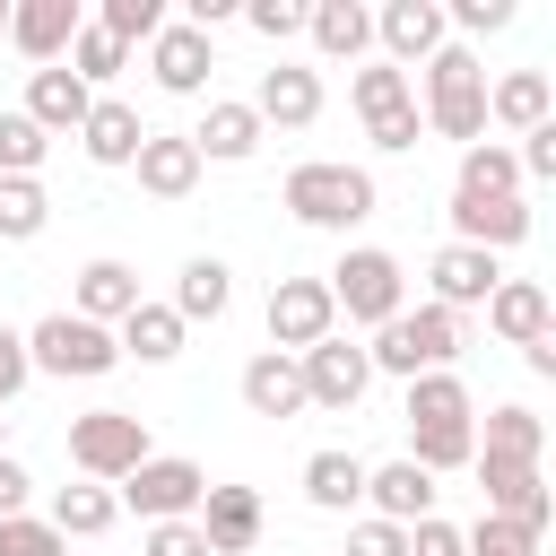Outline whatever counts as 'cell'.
Here are the masks:
<instances>
[{
  "mask_svg": "<svg viewBox=\"0 0 556 556\" xmlns=\"http://www.w3.org/2000/svg\"><path fill=\"white\" fill-rule=\"evenodd\" d=\"M400 417H408V460H417L426 478L469 469V452H478V408H469V382H460V374H417Z\"/></svg>",
  "mask_w": 556,
  "mask_h": 556,
  "instance_id": "obj_1",
  "label": "cell"
},
{
  "mask_svg": "<svg viewBox=\"0 0 556 556\" xmlns=\"http://www.w3.org/2000/svg\"><path fill=\"white\" fill-rule=\"evenodd\" d=\"M278 208H287L295 226H313V235H348V226L374 217V174L313 156V165H295V174L278 182Z\"/></svg>",
  "mask_w": 556,
  "mask_h": 556,
  "instance_id": "obj_2",
  "label": "cell"
},
{
  "mask_svg": "<svg viewBox=\"0 0 556 556\" xmlns=\"http://www.w3.org/2000/svg\"><path fill=\"white\" fill-rule=\"evenodd\" d=\"M426 130H443V139H460V148H478L486 139V61L469 52V43H443L434 61H426Z\"/></svg>",
  "mask_w": 556,
  "mask_h": 556,
  "instance_id": "obj_3",
  "label": "cell"
},
{
  "mask_svg": "<svg viewBox=\"0 0 556 556\" xmlns=\"http://www.w3.org/2000/svg\"><path fill=\"white\" fill-rule=\"evenodd\" d=\"M452 356H460V313H443V304L391 313V321L374 330V348H365V365H374V374H400V382L452 374Z\"/></svg>",
  "mask_w": 556,
  "mask_h": 556,
  "instance_id": "obj_4",
  "label": "cell"
},
{
  "mask_svg": "<svg viewBox=\"0 0 556 556\" xmlns=\"http://www.w3.org/2000/svg\"><path fill=\"white\" fill-rule=\"evenodd\" d=\"M321 287H330V313H348V321H365V330H382L391 313H408V278H400V261H391L382 243L339 252V269H330Z\"/></svg>",
  "mask_w": 556,
  "mask_h": 556,
  "instance_id": "obj_5",
  "label": "cell"
},
{
  "mask_svg": "<svg viewBox=\"0 0 556 556\" xmlns=\"http://www.w3.org/2000/svg\"><path fill=\"white\" fill-rule=\"evenodd\" d=\"M26 365H35V374H61V382H96V374L122 365V348H113V330H96V321H78V313H43V321L26 330Z\"/></svg>",
  "mask_w": 556,
  "mask_h": 556,
  "instance_id": "obj_6",
  "label": "cell"
},
{
  "mask_svg": "<svg viewBox=\"0 0 556 556\" xmlns=\"http://www.w3.org/2000/svg\"><path fill=\"white\" fill-rule=\"evenodd\" d=\"M148 452H156V443H148V417H130V408H87V417H70V460H78L96 486H122Z\"/></svg>",
  "mask_w": 556,
  "mask_h": 556,
  "instance_id": "obj_7",
  "label": "cell"
},
{
  "mask_svg": "<svg viewBox=\"0 0 556 556\" xmlns=\"http://www.w3.org/2000/svg\"><path fill=\"white\" fill-rule=\"evenodd\" d=\"M200 495H208V469H200V460H182V452H148V460L113 486V504H130L139 521H191V513H200Z\"/></svg>",
  "mask_w": 556,
  "mask_h": 556,
  "instance_id": "obj_8",
  "label": "cell"
},
{
  "mask_svg": "<svg viewBox=\"0 0 556 556\" xmlns=\"http://www.w3.org/2000/svg\"><path fill=\"white\" fill-rule=\"evenodd\" d=\"M295 374H304V408H330V417H348L365 391H374V365H365V348L356 339H321V348H304L295 356Z\"/></svg>",
  "mask_w": 556,
  "mask_h": 556,
  "instance_id": "obj_9",
  "label": "cell"
},
{
  "mask_svg": "<svg viewBox=\"0 0 556 556\" xmlns=\"http://www.w3.org/2000/svg\"><path fill=\"white\" fill-rule=\"evenodd\" d=\"M339 330V313H330V287L321 278H278L269 287V348L278 356H304V348H321Z\"/></svg>",
  "mask_w": 556,
  "mask_h": 556,
  "instance_id": "obj_10",
  "label": "cell"
},
{
  "mask_svg": "<svg viewBox=\"0 0 556 556\" xmlns=\"http://www.w3.org/2000/svg\"><path fill=\"white\" fill-rule=\"evenodd\" d=\"M78 26H87V9H78V0H9V43H17L35 70L70 61Z\"/></svg>",
  "mask_w": 556,
  "mask_h": 556,
  "instance_id": "obj_11",
  "label": "cell"
},
{
  "mask_svg": "<svg viewBox=\"0 0 556 556\" xmlns=\"http://www.w3.org/2000/svg\"><path fill=\"white\" fill-rule=\"evenodd\" d=\"M478 469V486H486V513L495 521H513V530H547V513H556V495H547V478L539 469H521V460H469Z\"/></svg>",
  "mask_w": 556,
  "mask_h": 556,
  "instance_id": "obj_12",
  "label": "cell"
},
{
  "mask_svg": "<svg viewBox=\"0 0 556 556\" xmlns=\"http://www.w3.org/2000/svg\"><path fill=\"white\" fill-rule=\"evenodd\" d=\"M443 35H452L443 26V0H391V9H374V43L391 52V70H408V61L426 70L443 52Z\"/></svg>",
  "mask_w": 556,
  "mask_h": 556,
  "instance_id": "obj_13",
  "label": "cell"
},
{
  "mask_svg": "<svg viewBox=\"0 0 556 556\" xmlns=\"http://www.w3.org/2000/svg\"><path fill=\"white\" fill-rule=\"evenodd\" d=\"M495 278H504V261L495 252H469V243H443L434 261H426V304H443V313H478L486 295H495Z\"/></svg>",
  "mask_w": 556,
  "mask_h": 556,
  "instance_id": "obj_14",
  "label": "cell"
},
{
  "mask_svg": "<svg viewBox=\"0 0 556 556\" xmlns=\"http://www.w3.org/2000/svg\"><path fill=\"white\" fill-rule=\"evenodd\" d=\"M130 174H139L148 200H191V191H200V148H191V130H148L139 156H130Z\"/></svg>",
  "mask_w": 556,
  "mask_h": 556,
  "instance_id": "obj_15",
  "label": "cell"
},
{
  "mask_svg": "<svg viewBox=\"0 0 556 556\" xmlns=\"http://www.w3.org/2000/svg\"><path fill=\"white\" fill-rule=\"evenodd\" d=\"M191 521H200L208 556H243V547H261V530H269V513H261V495H252V486H208Z\"/></svg>",
  "mask_w": 556,
  "mask_h": 556,
  "instance_id": "obj_16",
  "label": "cell"
},
{
  "mask_svg": "<svg viewBox=\"0 0 556 556\" xmlns=\"http://www.w3.org/2000/svg\"><path fill=\"white\" fill-rule=\"evenodd\" d=\"M208 70H217V43H208L200 26H156V43H148V78H156L165 96H200Z\"/></svg>",
  "mask_w": 556,
  "mask_h": 556,
  "instance_id": "obj_17",
  "label": "cell"
},
{
  "mask_svg": "<svg viewBox=\"0 0 556 556\" xmlns=\"http://www.w3.org/2000/svg\"><path fill=\"white\" fill-rule=\"evenodd\" d=\"M252 113H261V130H313V122H321V78H313V70H295V61L261 70Z\"/></svg>",
  "mask_w": 556,
  "mask_h": 556,
  "instance_id": "obj_18",
  "label": "cell"
},
{
  "mask_svg": "<svg viewBox=\"0 0 556 556\" xmlns=\"http://www.w3.org/2000/svg\"><path fill=\"white\" fill-rule=\"evenodd\" d=\"M478 313H486V330H495L504 348H530V339H547V330H556V304H547V287H539V278H495V295H486Z\"/></svg>",
  "mask_w": 556,
  "mask_h": 556,
  "instance_id": "obj_19",
  "label": "cell"
},
{
  "mask_svg": "<svg viewBox=\"0 0 556 556\" xmlns=\"http://www.w3.org/2000/svg\"><path fill=\"white\" fill-rule=\"evenodd\" d=\"M87 104H96V96H87V87H78V78H70L61 61H52V70H26V104H17V113H26V122H35L43 139H78Z\"/></svg>",
  "mask_w": 556,
  "mask_h": 556,
  "instance_id": "obj_20",
  "label": "cell"
},
{
  "mask_svg": "<svg viewBox=\"0 0 556 556\" xmlns=\"http://www.w3.org/2000/svg\"><path fill=\"white\" fill-rule=\"evenodd\" d=\"M452 243L513 252V243H530V208L521 200H469V191H452Z\"/></svg>",
  "mask_w": 556,
  "mask_h": 556,
  "instance_id": "obj_21",
  "label": "cell"
},
{
  "mask_svg": "<svg viewBox=\"0 0 556 556\" xmlns=\"http://www.w3.org/2000/svg\"><path fill=\"white\" fill-rule=\"evenodd\" d=\"M434 495H443V486H434L417 460H382V469H365V504H374V521H400V530H408V521L434 513Z\"/></svg>",
  "mask_w": 556,
  "mask_h": 556,
  "instance_id": "obj_22",
  "label": "cell"
},
{
  "mask_svg": "<svg viewBox=\"0 0 556 556\" xmlns=\"http://www.w3.org/2000/svg\"><path fill=\"white\" fill-rule=\"evenodd\" d=\"M486 122H504V130H539V122H556V87H547V70H504V78L486 87Z\"/></svg>",
  "mask_w": 556,
  "mask_h": 556,
  "instance_id": "obj_23",
  "label": "cell"
},
{
  "mask_svg": "<svg viewBox=\"0 0 556 556\" xmlns=\"http://www.w3.org/2000/svg\"><path fill=\"white\" fill-rule=\"evenodd\" d=\"M139 139H148V122H139L122 96H96V104H87V122H78V148H87L96 165H130V156H139Z\"/></svg>",
  "mask_w": 556,
  "mask_h": 556,
  "instance_id": "obj_24",
  "label": "cell"
},
{
  "mask_svg": "<svg viewBox=\"0 0 556 556\" xmlns=\"http://www.w3.org/2000/svg\"><path fill=\"white\" fill-rule=\"evenodd\" d=\"M130 304H139V269H130V261H87V269H78V304H70L78 321L113 330Z\"/></svg>",
  "mask_w": 556,
  "mask_h": 556,
  "instance_id": "obj_25",
  "label": "cell"
},
{
  "mask_svg": "<svg viewBox=\"0 0 556 556\" xmlns=\"http://www.w3.org/2000/svg\"><path fill=\"white\" fill-rule=\"evenodd\" d=\"M226 304H235V269H226L217 252H191L182 278H174V321L191 330V321H217Z\"/></svg>",
  "mask_w": 556,
  "mask_h": 556,
  "instance_id": "obj_26",
  "label": "cell"
},
{
  "mask_svg": "<svg viewBox=\"0 0 556 556\" xmlns=\"http://www.w3.org/2000/svg\"><path fill=\"white\" fill-rule=\"evenodd\" d=\"M113 348L139 356V365H174V356H182V321H174V304H148V295H139V304L113 321Z\"/></svg>",
  "mask_w": 556,
  "mask_h": 556,
  "instance_id": "obj_27",
  "label": "cell"
},
{
  "mask_svg": "<svg viewBox=\"0 0 556 556\" xmlns=\"http://www.w3.org/2000/svg\"><path fill=\"white\" fill-rule=\"evenodd\" d=\"M243 408H252V417H304V374H295V356L261 348V356L243 365Z\"/></svg>",
  "mask_w": 556,
  "mask_h": 556,
  "instance_id": "obj_28",
  "label": "cell"
},
{
  "mask_svg": "<svg viewBox=\"0 0 556 556\" xmlns=\"http://www.w3.org/2000/svg\"><path fill=\"white\" fill-rule=\"evenodd\" d=\"M304 35H313L321 61H356V52L374 43V9H356V0H313V9H304Z\"/></svg>",
  "mask_w": 556,
  "mask_h": 556,
  "instance_id": "obj_29",
  "label": "cell"
},
{
  "mask_svg": "<svg viewBox=\"0 0 556 556\" xmlns=\"http://www.w3.org/2000/svg\"><path fill=\"white\" fill-rule=\"evenodd\" d=\"M191 148H200V165H243L261 148V113L252 104H208L200 130H191Z\"/></svg>",
  "mask_w": 556,
  "mask_h": 556,
  "instance_id": "obj_30",
  "label": "cell"
},
{
  "mask_svg": "<svg viewBox=\"0 0 556 556\" xmlns=\"http://www.w3.org/2000/svg\"><path fill=\"white\" fill-rule=\"evenodd\" d=\"M539 452H547V426H539V408H486V443L469 452V460H521V469H539Z\"/></svg>",
  "mask_w": 556,
  "mask_h": 556,
  "instance_id": "obj_31",
  "label": "cell"
},
{
  "mask_svg": "<svg viewBox=\"0 0 556 556\" xmlns=\"http://www.w3.org/2000/svg\"><path fill=\"white\" fill-rule=\"evenodd\" d=\"M304 504L313 513H356L365 504V460L356 452H313L304 460Z\"/></svg>",
  "mask_w": 556,
  "mask_h": 556,
  "instance_id": "obj_32",
  "label": "cell"
},
{
  "mask_svg": "<svg viewBox=\"0 0 556 556\" xmlns=\"http://www.w3.org/2000/svg\"><path fill=\"white\" fill-rule=\"evenodd\" d=\"M452 191H469V200H521V165H513V148H504V139L460 148V182H452Z\"/></svg>",
  "mask_w": 556,
  "mask_h": 556,
  "instance_id": "obj_33",
  "label": "cell"
},
{
  "mask_svg": "<svg viewBox=\"0 0 556 556\" xmlns=\"http://www.w3.org/2000/svg\"><path fill=\"white\" fill-rule=\"evenodd\" d=\"M43 521H52L61 539H104V530L122 521V504H113V486H96V478H87V486H61Z\"/></svg>",
  "mask_w": 556,
  "mask_h": 556,
  "instance_id": "obj_34",
  "label": "cell"
},
{
  "mask_svg": "<svg viewBox=\"0 0 556 556\" xmlns=\"http://www.w3.org/2000/svg\"><path fill=\"white\" fill-rule=\"evenodd\" d=\"M52 226V200H43V182H26V174H0V243H35Z\"/></svg>",
  "mask_w": 556,
  "mask_h": 556,
  "instance_id": "obj_35",
  "label": "cell"
},
{
  "mask_svg": "<svg viewBox=\"0 0 556 556\" xmlns=\"http://www.w3.org/2000/svg\"><path fill=\"white\" fill-rule=\"evenodd\" d=\"M122 70H130V43H113V35L87 17V26H78V43H70V78L96 96V87H104V78H122Z\"/></svg>",
  "mask_w": 556,
  "mask_h": 556,
  "instance_id": "obj_36",
  "label": "cell"
},
{
  "mask_svg": "<svg viewBox=\"0 0 556 556\" xmlns=\"http://www.w3.org/2000/svg\"><path fill=\"white\" fill-rule=\"evenodd\" d=\"M348 104H356V113H365V130H374L382 113H400V104H417V96H408V70H391V61H365V70L348 78Z\"/></svg>",
  "mask_w": 556,
  "mask_h": 556,
  "instance_id": "obj_37",
  "label": "cell"
},
{
  "mask_svg": "<svg viewBox=\"0 0 556 556\" xmlns=\"http://www.w3.org/2000/svg\"><path fill=\"white\" fill-rule=\"evenodd\" d=\"M96 26H104L113 43H156V26H165V0H96Z\"/></svg>",
  "mask_w": 556,
  "mask_h": 556,
  "instance_id": "obj_38",
  "label": "cell"
},
{
  "mask_svg": "<svg viewBox=\"0 0 556 556\" xmlns=\"http://www.w3.org/2000/svg\"><path fill=\"white\" fill-rule=\"evenodd\" d=\"M43 156H52V139H43L26 113H0V174H26V182H35Z\"/></svg>",
  "mask_w": 556,
  "mask_h": 556,
  "instance_id": "obj_39",
  "label": "cell"
},
{
  "mask_svg": "<svg viewBox=\"0 0 556 556\" xmlns=\"http://www.w3.org/2000/svg\"><path fill=\"white\" fill-rule=\"evenodd\" d=\"M460 556H539V539L513 530V521H495V513H478V521L460 530Z\"/></svg>",
  "mask_w": 556,
  "mask_h": 556,
  "instance_id": "obj_40",
  "label": "cell"
},
{
  "mask_svg": "<svg viewBox=\"0 0 556 556\" xmlns=\"http://www.w3.org/2000/svg\"><path fill=\"white\" fill-rule=\"evenodd\" d=\"M0 556H70V539L52 521H35V513H9L0 521Z\"/></svg>",
  "mask_w": 556,
  "mask_h": 556,
  "instance_id": "obj_41",
  "label": "cell"
},
{
  "mask_svg": "<svg viewBox=\"0 0 556 556\" xmlns=\"http://www.w3.org/2000/svg\"><path fill=\"white\" fill-rule=\"evenodd\" d=\"M243 17H252V35H261V43L304 35V0H243Z\"/></svg>",
  "mask_w": 556,
  "mask_h": 556,
  "instance_id": "obj_42",
  "label": "cell"
},
{
  "mask_svg": "<svg viewBox=\"0 0 556 556\" xmlns=\"http://www.w3.org/2000/svg\"><path fill=\"white\" fill-rule=\"evenodd\" d=\"M443 26H460V35H504V26H513V0H452Z\"/></svg>",
  "mask_w": 556,
  "mask_h": 556,
  "instance_id": "obj_43",
  "label": "cell"
},
{
  "mask_svg": "<svg viewBox=\"0 0 556 556\" xmlns=\"http://www.w3.org/2000/svg\"><path fill=\"white\" fill-rule=\"evenodd\" d=\"M139 556H208V539H200V521H148Z\"/></svg>",
  "mask_w": 556,
  "mask_h": 556,
  "instance_id": "obj_44",
  "label": "cell"
},
{
  "mask_svg": "<svg viewBox=\"0 0 556 556\" xmlns=\"http://www.w3.org/2000/svg\"><path fill=\"white\" fill-rule=\"evenodd\" d=\"M417 130H426V113H417V104H400V113H382L365 139H374L382 156H408V148H417Z\"/></svg>",
  "mask_w": 556,
  "mask_h": 556,
  "instance_id": "obj_45",
  "label": "cell"
},
{
  "mask_svg": "<svg viewBox=\"0 0 556 556\" xmlns=\"http://www.w3.org/2000/svg\"><path fill=\"white\" fill-rule=\"evenodd\" d=\"M348 556H408V530H400V521H374V513H365V521L348 530Z\"/></svg>",
  "mask_w": 556,
  "mask_h": 556,
  "instance_id": "obj_46",
  "label": "cell"
},
{
  "mask_svg": "<svg viewBox=\"0 0 556 556\" xmlns=\"http://www.w3.org/2000/svg\"><path fill=\"white\" fill-rule=\"evenodd\" d=\"M26 382H35V365H26V330H9V321H0V408H9Z\"/></svg>",
  "mask_w": 556,
  "mask_h": 556,
  "instance_id": "obj_47",
  "label": "cell"
},
{
  "mask_svg": "<svg viewBox=\"0 0 556 556\" xmlns=\"http://www.w3.org/2000/svg\"><path fill=\"white\" fill-rule=\"evenodd\" d=\"M408 556H460V530L443 513H426V521H408Z\"/></svg>",
  "mask_w": 556,
  "mask_h": 556,
  "instance_id": "obj_48",
  "label": "cell"
},
{
  "mask_svg": "<svg viewBox=\"0 0 556 556\" xmlns=\"http://www.w3.org/2000/svg\"><path fill=\"white\" fill-rule=\"evenodd\" d=\"M26 495H35V478H26V469L0 452V521H9V513H26Z\"/></svg>",
  "mask_w": 556,
  "mask_h": 556,
  "instance_id": "obj_49",
  "label": "cell"
},
{
  "mask_svg": "<svg viewBox=\"0 0 556 556\" xmlns=\"http://www.w3.org/2000/svg\"><path fill=\"white\" fill-rule=\"evenodd\" d=\"M521 365L547 382V374H556V330H547V339H530V348H521Z\"/></svg>",
  "mask_w": 556,
  "mask_h": 556,
  "instance_id": "obj_50",
  "label": "cell"
},
{
  "mask_svg": "<svg viewBox=\"0 0 556 556\" xmlns=\"http://www.w3.org/2000/svg\"><path fill=\"white\" fill-rule=\"evenodd\" d=\"M0 35H9V0H0Z\"/></svg>",
  "mask_w": 556,
  "mask_h": 556,
  "instance_id": "obj_51",
  "label": "cell"
},
{
  "mask_svg": "<svg viewBox=\"0 0 556 556\" xmlns=\"http://www.w3.org/2000/svg\"><path fill=\"white\" fill-rule=\"evenodd\" d=\"M0 452H9V417H0Z\"/></svg>",
  "mask_w": 556,
  "mask_h": 556,
  "instance_id": "obj_52",
  "label": "cell"
}]
</instances>
